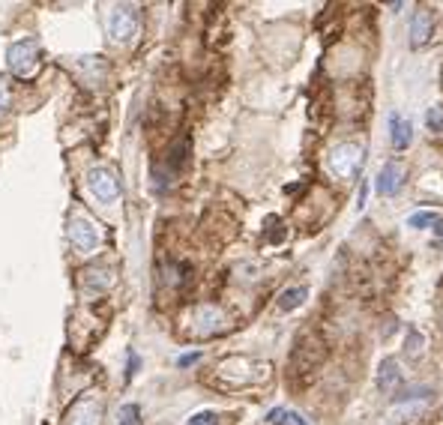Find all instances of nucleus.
I'll use <instances>...</instances> for the list:
<instances>
[{"label": "nucleus", "instance_id": "obj_1", "mask_svg": "<svg viewBox=\"0 0 443 425\" xmlns=\"http://www.w3.org/2000/svg\"><path fill=\"white\" fill-rule=\"evenodd\" d=\"M363 147L359 144H341V147L332 150V156H330V168L336 171L339 177H354L359 174V168H363Z\"/></svg>", "mask_w": 443, "mask_h": 425}, {"label": "nucleus", "instance_id": "obj_2", "mask_svg": "<svg viewBox=\"0 0 443 425\" xmlns=\"http://www.w3.org/2000/svg\"><path fill=\"white\" fill-rule=\"evenodd\" d=\"M390 132H393L390 138H393L395 150H404L413 138V126H411V120H404L402 114H390Z\"/></svg>", "mask_w": 443, "mask_h": 425}, {"label": "nucleus", "instance_id": "obj_3", "mask_svg": "<svg viewBox=\"0 0 443 425\" xmlns=\"http://www.w3.org/2000/svg\"><path fill=\"white\" fill-rule=\"evenodd\" d=\"M402 177H404L402 165L390 162V165L381 171V177H377V192H381V195H395L402 189Z\"/></svg>", "mask_w": 443, "mask_h": 425}, {"label": "nucleus", "instance_id": "obj_4", "mask_svg": "<svg viewBox=\"0 0 443 425\" xmlns=\"http://www.w3.org/2000/svg\"><path fill=\"white\" fill-rule=\"evenodd\" d=\"M428 36H431V15L426 12V9H420L411 21V45L420 48L422 42H428Z\"/></svg>", "mask_w": 443, "mask_h": 425}, {"label": "nucleus", "instance_id": "obj_5", "mask_svg": "<svg viewBox=\"0 0 443 425\" xmlns=\"http://www.w3.org/2000/svg\"><path fill=\"white\" fill-rule=\"evenodd\" d=\"M399 384H402L399 366H395L393 359H384V363H381V372H377V386H381L384 393H393Z\"/></svg>", "mask_w": 443, "mask_h": 425}, {"label": "nucleus", "instance_id": "obj_6", "mask_svg": "<svg viewBox=\"0 0 443 425\" xmlns=\"http://www.w3.org/2000/svg\"><path fill=\"white\" fill-rule=\"evenodd\" d=\"M267 422H270V425H309V422H305V419L300 417V413L285 410V408L270 410V413H267Z\"/></svg>", "mask_w": 443, "mask_h": 425}, {"label": "nucleus", "instance_id": "obj_7", "mask_svg": "<svg viewBox=\"0 0 443 425\" xmlns=\"http://www.w3.org/2000/svg\"><path fill=\"white\" fill-rule=\"evenodd\" d=\"M305 300V287H291V291H285L282 296H279V309L285 312H294L296 305H300Z\"/></svg>", "mask_w": 443, "mask_h": 425}, {"label": "nucleus", "instance_id": "obj_8", "mask_svg": "<svg viewBox=\"0 0 443 425\" xmlns=\"http://www.w3.org/2000/svg\"><path fill=\"white\" fill-rule=\"evenodd\" d=\"M435 222H437V216H435V213H428V210L413 213L411 219H408V225H411V228H428V225H435Z\"/></svg>", "mask_w": 443, "mask_h": 425}, {"label": "nucleus", "instance_id": "obj_9", "mask_svg": "<svg viewBox=\"0 0 443 425\" xmlns=\"http://www.w3.org/2000/svg\"><path fill=\"white\" fill-rule=\"evenodd\" d=\"M189 425H219V417H216L213 410H204V413H195Z\"/></svg>", "mask_w": 443, "mask_h": 425}, {"label": "nucleus", "instance_id": "obj_10", "mask_svg": "<svg viewBox=\"0 0 443 425\" xmlns=\"http://www.w3.org/2000/svg\"><path fill=\"white\" fill-rule=\"evenodd\" d=\"M120 425H138V408L135 404H126L120 410Z\"/></svg>", "mask_w": 443, "mask_h": 425}, {"label": "nucleus", "instance_id": "obj_11", "mask_svg": "<svg viewBox=\"0 0 443 425\" xmlns=\"http://www.w3.org/2000/svg\"><path fill=\"white\" fill-rule=\"evenodd\" d=\"M428 126H431V129H443V108H431V111H428Z\"/></svg>", "mask_w": 443, "mask_h": 425}, {"label": "nucleus", "instance_id": "obj_12", "mask_svg": "<svg viewBox=\"0 0 443 425\" xmlns=\"http://www.w3.org/2000/svg\"><path fill=\"white\" fill-rule=\"evenodd\" d=\"M198 357H201V354H183V357L177 359V363H180V366H192V363H198Z\"/></svg>", "mask_w": 443, "mask_h": 425}, {"label": "nucleus", "instance_id": "obj_13", "mask_svg": "<svg viewBox=\"0 0 443 425\" xmlns=\"http://www.w3.org/2000/svg\"><path fill=\"white\" fill-rule=\"evenodd\" d=\"M366 192H368V186L363 183V189H359V204H357V207H359V210H363V207H366Z\"/></svg>", "mask_w": 443, "mask_h": 425}, {"label": "nucleus", "instance_id": "obj_14", "mask_svg": "<svg viewBox=\"0 0 443 425\" xmlns=\"http://www.w3.org/2000/svg\"><path fill=\"white\" fill-rule=\"evenodd\" d=\"M435 231H437L440 237H443V219H437V222H435Z\"/></svg>", "mask_w": 443, "mask_h": 425}]
</instances>
